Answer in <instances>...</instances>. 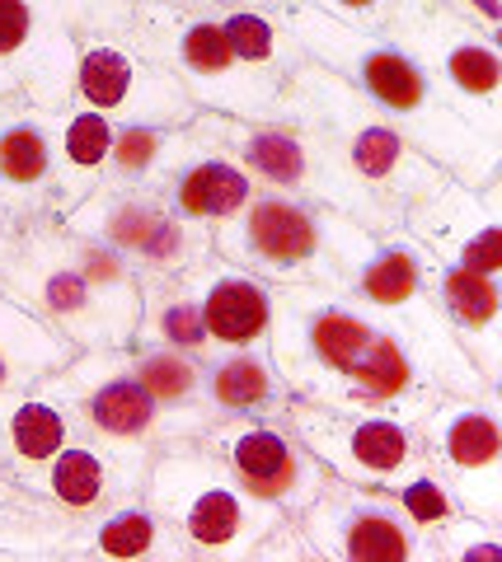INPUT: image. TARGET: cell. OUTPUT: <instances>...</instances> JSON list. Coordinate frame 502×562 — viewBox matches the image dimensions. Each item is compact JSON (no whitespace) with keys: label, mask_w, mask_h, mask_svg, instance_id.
Listing matches in <instances>:
<instances>
[{"label":"cell","mask_w":502,"mask_h":562,"mask_svg":"<svg viewBox=\"0 0 502 562\" xmlns=\"http://www.w3.org/2000/svg\"><path fill=\"white\" fill-rule=\"evenodd\" d=\"M202 301V324L212 347H254L272 324V291L264 277L226 262L216 249L188 268Z\"/></svg>","instance_id":"15"},{"label":"cell","mask_w":502,"mask_h":562,"mask_svg":"<svg viewBox=\"0 0 502 562\" xmlns=\"http://www.w3.org/2000/svg\"><path fill=\"white\" fill-rule=\"evenodd\" d=\"M291 20H297L301 38L320 52L328 66L348 70V76L367 90L380 109L394 113L404 122V127H427V117H442L446 109L437 99H432V85L423 76V66L404 57L400 47L390 43H371L353 33L348 24L328 20V14H315V10H291Z\"/></svg>","instance_id":"11"},{"label":"cell","mask_w":502,"mask_h":562,"mask_svg":"<svg viewBox=\"0 0 502 562\" xmlns=\"http://www.w3.org/2000/svg\"><path fill=\"white\" fill-rule=\"evenodd\" d=\"M127 361L136 380L155 394V403L175 417L179 436H202L216 422L212 403H207V371L198 357L165 342H136V351H127Z\"/></svg>","instance_id":"17"},{"label":"cell","mask_w":502,"mask_h":562,"mask_svg":"<svg viewBox=\"0 0 502 562\" xmlns=\"http://www.w3.org/2000/svg\"><path fill=\"white\" fill-rule=\"evenodd\" d=\"M113 136H118L113 117H103L94 109H76L57 117V188H52L57 216H66L90 192V179H99V169L109 165Z\"/></svg>","instance_id":"21"},{"label":"cell","mask_w":502,"mask_h":562,"mask_svg":"<svg viewBox=\"0 0 502 562\" xmlns=\"http://www.w3.org/2000/svg\"><path fill=\"white\" fill-rule=\"evenodd\" d=\"M427 436V464L437 469V479L456 497L465 516L483 525L502 520V431L493 403H470V398H446L432 403L423 417Z\"/></svg>","instance_id":"10"},{"label":"cell","mask_w":502,"mask_h":562,"mask_svg":"<svg viewBox=\"0 0 502 562\" xmlns=\"http://www.w3.org/2000/svg\"><path fill=\"white\" fill-rule=\"evenodd\" d=\"M442 314L451 324L465 357L479 366V380H498V328H502V301L493 277L470 268H442Z\"/></svg>","instance_id":"19"},{"label":"cell","mask_w":502,"mask_h":562,"mask_svg":"<svg viewBox=\"0 0 502 562\" xmlns=\"http://www.w3.org/2000/svg\"><path fill=\"white\" fill-rule=\"evenodd\" d=\"M38 390L52 394L71 413L76 427H85V441L118 454L136 473H146L150 454L165 441H179V427L155 394L136 380L127 347H90L76 351L62 371L38 380Z\"/></svg>","instance_id":"5"},{"label":"cell","mask_w":502,"mask_h":562,"mask_svg":"<svg viewBox=\"0 0 502 562\" xmlns=\"http://www.w3.org/2000/svg\"><path fill=\"white\" fill-rule=\"evenodd\" d=\"M71 357L76 347L57 328L43 324L38 314H29L0 291V394L29 390V384L47 380L52 371H62Z\"/></svg>","instance_id":"20"},{"label":"cell","mask_w":502,"mask_h":562,"mask_svg":"<svg viewBox=\"0 0 502 562\" xmlns=\"http://www.w3.org/2000/svg\"><path fill=\"white\" fill-rule=\"evenodd\" d=\"M272 366L310 403L343 413H400L423 422L432 413L427 375L409 357L400 333L371 324L361 310L315 286L272 295Z\"/></svg>","instance_id":"1"},{"label":"cell","mask_w":502,"mask_h":562,"mask_svg":"<svg viewBox=\"0 0 502 562\" xmlns=\"http://www.w3.org/2000/svg\"><path fill=\"white\" fill-rule=\"evenodd\" d=\"M62 225L118 249L136 272H188L212 254V225L183 221L150 188L99 183L66 211Z\"/></svg>","instance_id":"6"},{"label":"cell","mask_w":502,"mask_h":562,"mask_svg":"<svg viewBox=\"0 0 502 562\" xmlns=\"http://www.w3.org/2000/svg\"><path fill=\"white\" fill-rule=\"evenodd\" d=\"M66 441H76V422L38 384L0 394V479L43 492V473Z\"/></svg>","instance_id":"14"},{"label":"cell","mask_w":502,"mask_h":562,"mask_svg":"<svg viewBox=\"0 0 502 562\" xmlns=\"http://www.w3.org/2000/svg\"><path fill=\"white\" fill-rule=\"evenodd\" d=\"M0 291L52 324L76 351L127 347L142 324V277L132 262L66 225H24L0 254Z\"/></svg>","instance_id":"2"},{"label":"cell","mask_w":502,"mask_h":562,"mask_svg":"<svg viewBox=\"0 0 502 562\" xmlns=\"http://www.w3.org/2000/svg\"><path fill=\"white\" fill-rule=\"evenodd\" d=\"M297 530L310 553L343 562H409L432 549L427 535L390 497V487H357L334 473L320 497L297 512Z\"/></svg>","instance_id":"8"},{"label":"cell","mask_w":502,"mask_h":562,"mask_svg":"<svg viewBox=\"0 0 502 562\" xmlns=\"http://www.w3.org/2000/svg\"><path fill=\"white\" fill-rule=\"evenodd\" d=\"M277 398V375H272V361L264 351H249V347H235V357L216 361L207 371V403H212L216 417L226 413H258Z\"/></svg>","instance_id":"25"},{"label":"cell","mask_w":502,"mask_h":562,"mask_svg":"<svg viewBox=\"0 0 502 562\" xmlns=\"http://www.w3.org/2000/svg\"><path fill=\"white\" fill-rule=\"evenodd\" d=\"M254 198V173L231 160V155H198L188 169L175 173L169 183V202L183 221H226Z\"/></svg>","instance_id":"22"},{"label":"cell","mask_w":502,"mask_h":562,"mask_svg":"<svg viewBox=\"0 0 502 562\" xmlns=\"http://www.w3.org/2000/svg\"><path fill=\"white\" fill-rule=\"evenodd\" d=\"M179 57H183V70L198 76L207 85H239L245 80V61L231 52L226 33L212 20H193L183 33H179Z\"/></svg>","instance_id":"26"},{"label":"cell","mask_w":502,"mask_h":562,"mask_svg":"<svg viewBox=\"0 0 502 562\" xmlns=\"http://www.w3.org/2000/svg\"><path fill=\"white\" fill-rule=\"evenodd\" d=\"M38 38V14L29 0H0V61L24 57Z\"/></svg>","instance_id":"29"},{"label":"cell","mask_w":502,"mask_h":562,"mask_svg":"<svg viewBox=\"0 0 502 562\" xmlns=\"http://www.w3.org/2000/svg\"><path fill=\"white\" fill-rule=\"evenodd\" d=\"M338 221L328 206H305L291 192H254V198L212 231V249L264 281L282 286H320L334 277H357L348 249L334 244Z\"/></svg>","instance_id":"4"},{"label":"cell","mask_w":502,"mask_h":562,"mask_svg":"<svg viewBox=\"0 0 502 562\" xmlns=\"http://www.w3.org/2000/svg\"><path fill=\"white\" fill-rule=\"evenodd\" d=\"M198 446L226 460V469L245 483L254 497L272 502L282 516L305 512L328 483L324 464L310 454L297 436L277 422H264V413H226L216 417Z\"/></svg>","instance_id":"9"},{"label":"cell","mask_w":502,"mask_h":562,"mask_svg":"<svg viewBox=\"0 0 502 562\" xmlns=\"http://www.w3.org/2000/svg\"><path fill=\"white\" fill-rule=\"evenodd\" d=\"M76 94L85 109L103 117L142 122V127H183L193 122V99H188L165 70H150L123 47L94 43L76 57Z\"/></svg>","instance_id":"12"},{"label":"cell","mask_w":502,"mask_h":562,"mask_svg":"<svg viewBox=\"0 0 502 562\" xmlns=\"http://www.w3.org/2000/svg\"><path fill=\"white\" fill-rule=\"evenodd\" d=\"M146 473L127 469L118 454H109L103 446L85 441V436H76V441H66L57 450V460L47 464L43 473V497L52 506H62L66 516H94V512H109L113 502L132 497V487H142Z\"/></svg>","instance_id":"16"},{"label":"cell","mask_w":502,"mask_h":562,"mask_svg":"<svg viewBox=\"0 0 502 562\" xmlns=\"http://www.w3.org/2000/svg\"><path fill=\"white\" fill-rule=\"evenodd\" d=\"M221 33H226V43L231 52L245 66H272L277 61V29L264 20V14H254V10H231L226 20H221Z\"/></svg>","instance_id":"28"},{"label":"cell","mask_w":502,"mask_h":562,"mask_svg":"<svg viewBox=\"0 0 502 562\" xmlns=\"http://www.w3.org/2000/svg\"><path fill=\"white\" fill-rule=\"evenodd\" d=\"M338 5H348V10H371L376 0H338Z\"/></svg>","instance_id":"30"},{"label":"cell","mask_w":502,"mask_h":562,"mask_svg":"<svg viewBox=\"0 0 502 562\" xmlns=\"http://www.w3.org/2000/svg\"><path fill=\"white\" fill-rule=\"evenodd\" d=\"M231 136H235V160L254 179L272 183L277 192H310V198L320 192V160L301 136L282 127H231Z\"/></svg>","instance_id":"23"},{"label":"cell","mask_w":502,"mask_h":562,"mask_svg":"<svg viewBox=\"0 0 502 562\" xmlns=\"http://www.w3.org/2000/svg\"><path fill=\"white\" fill-rule=\"evenodd\" d=\"M57 188V113L0 103V202L29 221L52 211Z\"/></svg>","instance_id":"13"},{"label":"cell","mask_w":502,"mask_h":562,"mask_svg":"<svg viewBox=\"0 0 502 562\" xmlns=\"http://www.w3.org/2000/svg\"><path fill=\"white\" fill-rule=\"evenodd\" d=\"M353 286L371 310L419 314V310H427V262L419 249H409V244H371V254L361 258Z\"/></svg>","instance_id":"24"},{"label":"cell","mask_w":502,"mask_h":562,"mask_svg":"<svg viewBox=\"0 0 502 562\" xmlns=\"http://www.w3.org/2000/svg\"><path fill=\"white\" fill-rule=\"evenodd\" d=\"M442 76L470 99L493 103L498 85H502V61L489 43H475L470 33H465L456 43H442Z\"/></svg>","instance_id":"27"},{"label":"cell","mask_w":502,"mask_h":562,"mask_svg":"<svg viewBox=\"0 0 502 562\" xmlns=\"http://www.w3.org/2000/svg\"><path fill=\"white\" fill-rule=\"evenodd\" d=\"M146 506L160 512L193 553L245 558L282 530L287 516L226 469L207 446L165 441L146 464Z\"/></svg>","instance_id":"3"},{"label":"cell","mask_w":502,"mask_h":562,"mask_svg":"<svg viewBox=\"0 0 502 562\" xmlns=\"http://www.w3.org/2000/svg\"><path fill=\"white\" fill-rule=\"evenodd\" d=\"M71 543L76 549H90V553H109V558H165V553L183 558V553H193L175 525L160 512H150L146 497H123V502H113L109 512L85 516V525L76 520Z\"/></svg>","instance_id":"18"},{"label":"cell","mask_w":502,"mask_h":562,"mask_svg":"<svg viewBox=\"0 0 502 562\" xmlns=\"http://www.w3.org/2000/svg\"><path fill=\"white\" fill-rule=\"evenodd\" d=\"M287 431L315 454L324 473L357 487H394L427 464L409 422L390 413H343L310 398H287Z\"/></svg>","instance_id":"7"}]
</instances>
